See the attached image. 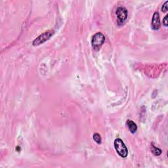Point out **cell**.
Here are the masks:
<instances>
[{"instance_id": "obj_9", "label": "cell", "mask_w": 168, "mask_h": 168, "mask_svg": "<svg viewBox=\"0 0 168 168\" xmlns=\"http://www.w3.org/2000/svg\"><path fill=\"white\" fill-rule=\"evenodd\" d=\"M167 3H168V1H166L165 2V3L163 5V6L161 7V11L162 12H167Z\"/></svg>"}, {"instance_id": "obj_7", "label": "cell", "mask_w": 168, "mask_h": 168, "mask_svg": "<svg viewBox=\"0 0 168 168\" xmlns=\"http://www.w3.org/2000/svg\"><path fill=\"white\" fill-rule=\"evenodd\" d=\"M152 153L155 156H160L161 154V150L159 148L155 147L153 144H152L151 147H150Z\"/></svg>"}, {"instance_id": "obj_1", "label": "cell", "mask_w": 168, "mask_h": 168, "mask_svg": "<svg viewBox=\"0 0 168 168\" xmlns=\"http://www.w3.org/2000/svg\"><path fill=\"white\" fill-rule=\"evenodd\" d=\"M114 145L116 152L121 158H125L128 156V149L121 138H116L114 141Z\"/></svg>"}, {"instance_id": "obj_4", "label": "cell", "mask_w": 168, "mask_h": 168, "mask_svg": "<svg viewBox=\"0 0 168 168\" xmlns=\"http://www.w3.org/2000/svg\"><path fill=\"white\" fill-rule=\"evenodd\" d=\"M116 15L117 16V23L119 26H121L124 25V23L125 22L128 15V12L127 10L123 7H119L116 11Z\"/></svg>"}, {"instance_id": "obj_3", "label": "cell", "mask_w": 168, "mask_h": 168, "mask_svg": "<svg viewBox=\"0 0 168 168\" xmlns=\"http://www.w3.org/2000/svg\"><path fill=\"white\" fill-rule=\"evenodd\" d=\"M54 34L55 31L52 30L45 32L44 33L41 34V35H39L37 38L34 40L32 45L34 46H38L39 45H41L42 43H45L46 41L49 40Z\"/></svg>"}, {"instance_id": "obj_10", "label": "cell", "mask_w": 168, "mask_h": 168, "mask_svg": "<svg viewBox=\"0 0 168 168\" xmlns=\"http://www.w3.org/2000/svg\"><path fill=\"white\" fill-rule=\"evenodd\" d=\"M167 17H168V15H166V16L164 17V19L163 20V25L165 27H167Z\"/></svg>"}, {"instance_id": "obj_2", "label": "cell", "mask_w": 168, "mask_h": 168, "mask_svg": "<svg viewBox=\"0 0 168 168\" xmlns=\"http://www.w3.org/2000/svg\"><path fill=\"white\" fill-rule=\"evenodd\" d=\"M105 42V37L101 32H97L91 39L92 47L95 50H98Z\"/></svg>"}, {"instance_id": "obj_8", "label": "cell", "mask_w": 168, "mask_h": 168, "mask_svg": "<svg viewBox=\"0 0 168 168\" xmlns=\"http://www.w3.org/2000/svg\"><path fill=\"white\" fill-rule=\"evenodd\" d=\"M93 140L98 144H100L102 142V138H101V135L98 134V133H95V134L93 135Z\"/></svg>"}, {"instance_id": "obj_6", "label": "cell", "mask_w": 168, "mask_h": 168, "mask_svg": "<svg viewBox=\"0 0 168 168\" xmlns=\"http://www.w3.org/2000/svg\"><path fill=\"white\" fill-rule=\"evenodd\" d=\"M126 125L132 133H135L137 131V125L133 120H127L126 121Z\"/></svg>"}, {"instance_id": "obj_5", "label": "cell", "mask_w": 168, "mask_h": 168, "mask_svg": "<svg viewBox=\"0 0 168 168\" xmlns=\"http://www.w3.org/2000/svg\"><path fill=\"white\" fill-rule=\"evenodd\" d=\"M152 29L154 30H158L160 28V19L159 13L154 12L152 19Z\"/></svg>"}]
</instances>
